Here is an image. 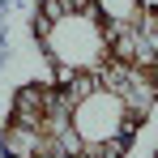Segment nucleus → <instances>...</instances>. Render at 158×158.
<instances>
[{
	"label": "nucleus",
	"mask_w": 158,
	"mask_h": 158,
	"mask_svg": "<svg viewBox=\"0 0 158 158\" xmlns=\"http://www.w3.org/2000/svg\"><path fill=\"white\" fill-rule=\"evenodd\" d=\"M64 98L69 120V145L73 158H124L128 141L137 137V124L154 107V85L120 64H107L103 73L73 81H56Z\"/></svg>",
	"instance_id": "f257e3e1"
},
{
	"label": "nucleus",
	"mask_w": 158,
	"mask_h": 158,
	"mask_svg": "<svg viewBox=\"0 0 158 158\" xmlns=\"http://www.w3.org/2000/svg\"><path fill=\"white\" fill-rule=\"evenodd\" d=\"M4 158H73L60 85H26L0 137Z\"/></svg>",
	"instance_id": "7ed1b4c3"
},
{
	"label": "nucleus",
	"mask_w": 158,
	"mask_h": 158,
	"mask_svg": "<svg viewBox=\"0 0 158 158\" xmlns=\"http://www.w3.org/2000/svg\"><path fill=\"white\" fill-rule=\"evenodd\" d=\"M34 39L47 56L56 81L90 77L111 64L107 30L94 0H43L34 13Z\"/></svg>",
	"instance_id": "f03ea898"
},
{
	"label": "nucleus",
	"mask_w": 158,
	"mask_h": 158,
	"mask_svg": "<svg viewBox=\"0 0 158 158\" xmlns=\"http://www.w3.org/2000/svg\"><path fill=\"white\" fill-rule=\"evenodd\" d=\"M98 17L107 30V47H111V64H124V56L132 52L137 34L145 26V4L141 0H94Z\"/></svg>",
	"instance_id": "20e7f679"
}]
</instances>
